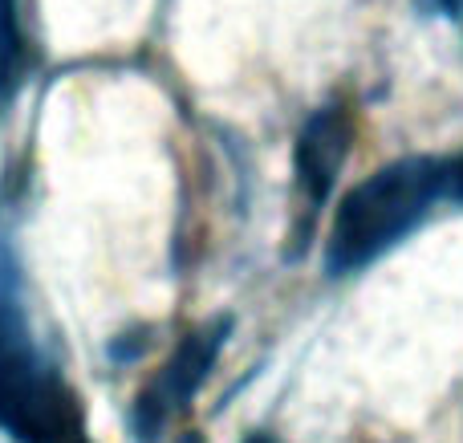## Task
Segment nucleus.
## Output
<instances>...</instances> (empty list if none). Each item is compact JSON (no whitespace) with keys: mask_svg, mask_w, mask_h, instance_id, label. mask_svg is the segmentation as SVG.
<instances>
[{"mask_svg":"<svg viewBox=\"0 0 463 443\" xmlns=\"http://www.w3.org/2000/svg\"><path fill=\"white\" fill-rule=\"evenodd\" d=\"M0 431L16 443H94L73 387L33 342L8 228L0 224Z\"/></svg>","mask_w":463,"mask_h":443,"instance_id":"obj_1","label":"nucleus"},{"mask_svg":"<svg viewBox=\"0 0 463 443\" xmlns=\"http://www.w3.org/2000/svg\"><path fill=\"white\" fill-rule=\"evenodd\" d=\"M354 146V118L342 102L321 106L309 114V122L297 135L293 151V232H288V257L309 244L317 216L326 212L334 184L342 175Z\"/></svg>","mask_w":463,"mask_h":443,"instance_id":"obj_4","label":"nucleus"},{"mask_svg":"<svg viewBox=\"0 0 463 443\" xmlns=\"http://www.w3.org/2000/svg\"><path fill=\"white\" fill-rule=\"evenodd\" d=\"M443 203H459L463 208V155L443 159Z\"/></svg>","mask_w":463,"mask_h":443,"instance_id":"obj_6","label":"nucleus"},{"mask_svg":"<svg viewBox=\"0 0 463 443\" xmlns=\"http://www.w3.org/2000/svg\"><path fill=\"white\" fill-rule=\"evenodd\" d=\"M244 443H280L277 436H269V431H252V436H248Z\"/></svg>","mask_w":463,"mask_h":443,"instance_id":"obj_8","label":"nucleus"},{"mask_svg":"<svg viewBox=\"0 0 463 443\" xmlns=\"http://www.w3.org/2000/svg\"><path fill=\"white\" fill-rule=\"evenodd\" d=\"M431 8H439V13H451V16H463V0H431Z\"/></svg>","mask_w":463,"mask_h":443,"instance_id":"obj_7","label":"nucleus"},{"mask_svg":"<svg viewBox=\"0 0 463 443\" xmlns=\"http://www.w3.org/2000/svg\"><path fill=\"white\" fill-rule=\"evenodd\" d=\"M175 443H203V436H200V431H187V436H179Z\"/></svg>","mask_w":463,"mask_h":443,"instance_id":"obj_9","label":"nucleus"},{"mask_svg":"<svg viewBox=\"0 0 463 443\" xmlns=\"http://www.w3.org/2000/svg\"><path fill=\"white\" fill-rule=\"evenodd\" d=\"M435 203H443V159L407 155L378 167L337 200L326 240V273L354 277L378 265L423 228Z\"/></svg>","mask_w":463,"mask_h":443,"instance_id":"obj_2","label":"nucleus"},{"mask_svg":"<svg viewBox=\"0 0 463 443\" xmlns=\"http://www.w3.org/2000/svg\"><path fill=\"white\" fill-rule=\"evenodd\" d=\"M228 338H232L228 314L208 317V322L195 325L192 334H184V342L171 350V358L159 366V374L138 391L135 407H130V431H135L138 443H155L179 411H187V403H192V399L200 395V387L208 382L212 366L220 363Z\"/></svg>","mask_w":463,"mask_h":443,"instance_id":"obj_3","label":"nucleus"},{"mask_svg":"<svg viewBox=\"0 0 463 443\" xmlns=\"http://www.w3.org/2000/svg\"><path fill=\"white\" fill-rule=\"evenodd\" d=\"M16 70H21V29H16V5L0 0V106L13 98Z\"/></svg>","mask_w":463,"mask_h":443,"instance_id":"obj_5","label":"nucleus"}]
</instances>
